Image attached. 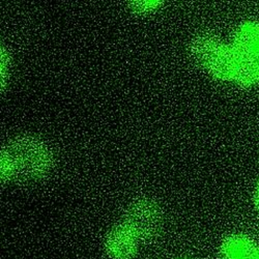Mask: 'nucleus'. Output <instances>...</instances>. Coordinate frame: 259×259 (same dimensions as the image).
Returning <instances> with one entry per match:
<instances>
[{"mask_svg": "<svg viewBox=\"0 0 259 259\" xmlns=\"http://www.w3.org/2000/svg\"><path fill=\"white\" fill-rule=\"evenodd\" d=\"M56 160L52 147L42 138L20 134L4 144L0 152L3 185H26L51 176Z\"/></svg>", "mask_w": 259, "mask_h": 259, "instance_id": "1", "label": "nucleus"}, {"mask_svg": "<svg viewBox=\"0 0 259 259\" xmlns=\"http://www.w3.org/2000/svg\"><path fill=\"white\" fill-rule=\"evenodd\" d=\"M190 52L200 66L212 77L239 82L241 64L232 47H228L218 37L201 33L193 37Z\"/></svg>", "mask_w": 259, "mask_h": 259, "instance_id": "2", "label": "nucleus"}, {"mask_svg": "<svg viewBox=\"0 0 259 259\" xmlns=\"http://www.w3.org/2000/svg\"><path fill=\"white\" fill-rule=\"evenodd\" d=\"M164 217L160 204L152 197L140 196L128 204L122 223L139 241H150L161 232Z\"/></svg>", "mask_w": 259, "mask_h": 259, "instance_id": "3", "label": "nucleus"}, {"mask_svg": "<svg viewBox=\"0 0 259 259\" xmlns=\"http://www.w3.org/2000/svg\"><path fill=\"white\" fill-rule=\"evenodd\" d=\"M138 239L123 223L115 226L105 241V249L113 259H130L135 255Z\"/></svg>", "mask_w": 259, "mask_h": 259, "instance_id": "4", "label": "nucleus"}, {"mask_svg": "<svg viewBox=\"0 0 259 259\" xmlns=\"http://www.w3.org/2000/svg\"><path fill=\"white\" fill-rule=\"evenodd\" d=\"M223 259H257L253 244L244 236H230L222 247Z\"/></svg>", "mask_w": 259, "mask_h": 259, "instance_id": "5", "label": "nucleus"}, {"mask_svg": "<svg viewBox=\"0 0 259 259\" xmlns=\"http://www.w3.org/2000/svg\"><path fill=\"white\" fill-rule=\"evenodd\" d=\"M13 70V56L10 50L2 45L0 47V74H2V92L4 93L8 88Z\"/></svg>", "mask_w": 259, "mask_h": 259, "instance_id": "6", "label": "nucleus"}, {"mask_svg": "<svg viewBox=\"0 0 259 259\" xmlns=\"http://www.w3.org/2000/svg\"><path fill=\"white\" fill-rule=\"evenodd\" d=\"M163 4L161 0H135L128 4V9L135 14L145 15L157 12Z\"/></svg>", "mask_w": 259, "mask_h": 259, "instance_id": "7", "label": "nucleus"}]
</instances>
